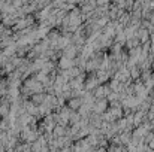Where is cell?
I'll list each match as a JSON object with an SVG mask.
<instances>
[{"instance_id":"cell-1","label":"cell","mask_w":154,"mask_h":152,"mask_svg":"<svg viewBox=\"0 0 154 152\" xmlns=\"http://www.w3.org/2000/svg\"><path fill=\"white\" fill-rule=\"evenodd\" d=\"M60 67L63 69V70H69V69H72L73 66H75V61L73 60H70V58H66V57H61L60 58Z\"/></svg>"},{"instance_id":"cell-3","label":"cell","mask_w":154,"mask_h":152,"mask_svg":"<svg viewBox=\"0 0 154 152\" xmlns=\"http://www.w3.org/2000/svg\"><path fill=\"white\" fill-rule=\"evenodd\" d=\"M8 115H9V103L6 100H3L0 103V116L8 118Z\"/></svg>"},{"instance_id":"cell-2","label":"cell","mask_w":154,"mask_h":152,"mask_svg":"<svg viewBox=\"0 0 154 152\" xmlns=\"http://www.w3.org/2000/svg\"><path fill=\"white\" fill-rule=\"evenodd\" d=\"M93 110L96 113H103L106 110V101L105 100H97L96 103H93Z\"/></svg>"},{"instance_id":"cell-6","label":"cell","mask_w":154,"mask_h":152,"mask_svg":"<svg viewBox=\"0 0 154 152\" xmlns=\"http://www.w3.org/2000/svg\"><path fill=\"white\" fill-rule=\"evenodd\" d=\"M106 93H108V88H105V87H102V85H99V87L96 88V91H94V96H96L97 99H102Z\"/></svg>"},{"instance_id":"cell-5","label":"cell","mask_w":154,"mask_h":152,"mask_svg":"<svg viewBox=\"0 0 154 152\" xmlns=\"http://www.w3.org/2000/svg\"><path fill=\"white\" fill-rule=\"evenodd\" d=\"M81 104H82V100L79 97L70 99V100L67 101V107H70V109H78V107H81Z\"/></svg>"},{"instance_id":"cell-4","label":"cell","mask_w":154,"mask_h":152,"mask_svg":"<svg viewBox=\"0 0 154 152\" xmlns=\"http://www.w3.org/2000/svg\"><path fill=\"white\" fill-rule=\"evenodd\" d=\"M75 54H76V48H75V46H72V45H70V46H66L64 51H63V57L70 58V60L73 58V55H75Z\"/></svg>"}]
</instances>
